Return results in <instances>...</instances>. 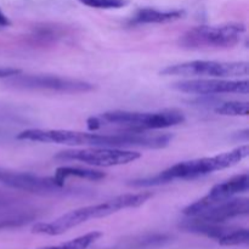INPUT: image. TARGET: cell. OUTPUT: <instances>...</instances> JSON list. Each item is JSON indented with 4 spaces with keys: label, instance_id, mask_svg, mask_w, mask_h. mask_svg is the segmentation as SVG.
I'll use <instances>...</instances> for the list:
<instances>
[{
    "label": "cell",
    "instance_id": "1",
    "mask_svg": "<svg viewBox=\"0 0 249 249\" xmlns=\"http://www.w3.org/2000/svg\"><path fill=\"white\" fill-rule=\"evenodd\" d=\"M248 155V145H242L240 147L228 151V152L219 153L213 157L197 158V160L177 163L153 177L136 179L129 185L134 187H151L169 184V182L177 181V180H194L218 172V170L233 167L241 160L247 158Z\"/></svg>",
    "mask_w": 249,
    "mask_h": 249
},
{
    "label": "cell",
    "instance_id": "2",
    "mask_svg": "<svg viewBox=\"0 0 249 249\" xmlns=\"http://www.w3.org/2000/svg\"><path fill=\"white\" fill-rule=\"evenodd\" d=\"M152 192H140V194H125L113 197L106 202L92 206L82 207L63 214L60 218L50 223H38L33 226L32 231L34 233L48 236H57L67 232L73 228H77L80 224H84L92 219H101L118 213L119 211L130 208H139L150 198H152Z\"/></svg>",
    "mask_w": 249,
    "mask_h": 249
},
{
    "label": "cell",
    "instance_id": "3",
    "mask_svg": "<svg viewBox=\"0 0 249 249\" xmlns=\"http://www.w3.org/2000/svg\"><path fill=\"white\" fill-rule=\"evenodd\" d=\"M246 26L237 22L219 26H197L185 32L179 44L185 49H229L241 43Z\"/></svg>",
    "mask_w": 249,
    "mask_h": 249
},
{
    "label": "cell",
    "instance_id": "4",
    "mask_svg": "<svg viewBox=\"0 0 249 249\" xmlns=\"http://www.w3.org/2000/svg\"><path fill=\"white\" fill-rule=\"evenodd\" d=\"M100 121L125 128L130 131H150L170 128L185 122L182 112L163 109L158 112L109 111L99 116Z\"/></svg>",
    "mask_w": 249,
    "mask_h": 249
},
{
    "label": "cell",
    "instance_id": "5",
    "mask_svg": "<svg viewBox=\"0 0 249 249\" xmlns=\"http://www.w3.org/2000/svg\"><path fill=\"white\" fill-rule=\"evenodd\" d=\"M172 140V134H150L147 131L126 130L124 133L102 134V135L80 131V146H91V147L124 148V150H130L131 147H142L160 150L167 147Z\"/></svg>",
    "mask_w": 249,
    "mask_h": 249
},
{
    "label": "cell",
    "instance_id": "6",
    "mask_svg": "<svg viewBox=\"0 0 249 249\" xmlns=\"http://www.w3.org/2000/svg\"><path fill=\"white\" fill-rule=\"evenodd\" d=\"M249 73V63L246 61H206L195 60L178 63L160 71L163 75L197 78H232L246 77Z\"/></svg>",
    "mask_w": 249,
    "mask_h": 249
},
{
    "label": "cell",
    "instance_id": "7",
    "mask_svg": "<svg viewBox=\"0 0 249 249\" xmlns=\"http://www.w3.org/2000/svg\"><path fill=\"white\" fill-rule=\"evenodd\" d=\"M7 84L21 90L60 94H82L95 89L94 84L85 80L51 74H22V72L7 78Z\"/></svg>",
    "mask_w": 249,
    "mask_h": 249
},
{
    "label": "cell",
    "instance_id": "8",
    "mask_svg": "<svg viewBox=\"0 0 249 249\" xmlns=\"http://www.w3.org/2000/svg\"><path fill=\"white\" fill-rule=\"evenodd\" d=\"M182 213L189 218L224 224L232 219L247 216L249 214V199L243 197H232L218 202H204L198 199L189 204Z\"/></svg>",
    "mask_w": 249,
    "mask_h": 249
},
{
    "label": "cell",
    "instance_id": "9",
    "mask_svg": "<svg viewBox=\"0 0 249 249\" xmlns=\"http://www.w3.org/2000/svg\"><path fill=\"white\" fill-rule=\"evenodd\" d=\"M56 158L62 160H77L95 167H117L135 162L141 158V153L124 148L88 147L83 150L63 151L58 153Z\"/></svg>",
    "mask_w": 249,
    "mask_h": 249
},
{
    "label": "cell",
    "instance_id": "10",
    "mask_svg": "<svg viewBox=\"0 0 249 249\" xmlns=\"http://www.w3.org/2000/svg\"><path fill=\"white\" fill-rule=\"evenodd\" d=\"M175 90L186 94L211 96L218 94H242L249 92L248 79H225V78H197L177 82L172 85Z\"/></svg>",
    "mask_w": 249,
    "mask_h": 249
},
{
    "label": "cell",
    "instance_id": "11",
    "mask_svg": "<svg viewBox=\"0 0 249 249\" xmlns=\"http://www.w3.org/2000/svg\"><path fill=\"white\" fill-rule=\"evenodd\" d=\"M0 182L10 189L38 195H55L66 191L55 177H40L32 173L0 169Z\"/></svg>",
    "mask_w": 249,
    "mask_h": 249
},
{
    "label": "cell",
    "instance_id": "12",
    "mask_svg": "<svg viewBox=\"0 0 249 249\" xmlns=\"http://www.w3.org/2000/svg\"><path fill=\"white\" fill-rule=\"evenodd\" d=\"M249 190V175L247 173L231 178L226 181L215 185L208 194L202 197L204 202H218L232 198L237 195L246 194Z\"/></svg>",
    "mask_w": 249,
    "mask_h": 249
},
{
    "label": "cell",
    "instance_id": "13",
    "mask_svg": "<svg viewBox=\"0 0 249 249\" xmlns=\"http://www.w3.org/2000/svg\"><path fill=\"white\" fill-rule=\"evenodd\" d=\"M184 10H158L153 7H142L135 12L130 19L131 24H160L174 22L182 18Z\"/></svg>",
    "mask_w": 249,
    "mask_h": 249
},
{
    "label": "cell",
    "instance_id": "14",
    "mask_svg": "<svg viewBox=\"0 0 249 249\" xmlns=\"http://www.w3.org/2000/svg\"><path fill=\"white\" fill-rule=\"evenodd\" d=\"M65 34L66 32L60 27L41 24L33 28V31L29 33V40L32 44H36V45H50V44L57 43L60 39L65 36Z\"/></svg>",
    "mask_w": 249,
    "mask_h": 249
},
{
    "label": "cell",
    "instance_id": "15",
    "mask_svg": "<svg viewBox=\"0 0 249 249\" xmlns=\"http://www.w3.org/2000/svg\"><path fill=\"white\" fill-rule=\"evenodd\" d=\"M55 179L57 180L60 184L65 185L66 180L70 178H79V179L91 180V181H97V180L104 179L106 175L105 173L99 172V170L88 169V168H80V167H60L57 168L55 173Z\"/></svg>",
    "mask_w": 249,
    "mask_h": 249
},
{
    "label": "cell",
    "instance_id": "16",
    "mask_svg": "<svg viewBox=\"0 0 249 249\" xmlns=\"http://www.w3.org/2000/svg\"><path fill=\"white\" fill-rule=\"evenodd\" d=\"M213 111L220 116L228 117H247L249 112V102L247 101H225L214 105Z\"/></svg>",
    "mask_w": 249,
    "mask_h": 249
},
{
    "label": "cell",
    "instance_id": "17",
    "mask_svg": "<svg viewBox=\"0 0 249 249\" xmlns=\"http://www.w3.org/2000/svg\"><path fill=\"white\" fill-rule=\"evenodd\" d=\"M102 232L100 231H92V232L85 233L77 238L63 242L57 246H50V247L40 248V249H88L91 245H94L99 238H101Z\"/></svg>",
    "mask_w": 249,
    "mask_h": 249
},
{
    "label": "cell",
    "instance_id": "18",
    "mask_svg": "<svg viewBox=\"0 0 249 249\" xmlns=\"http://www.w3.org/2000/svg\"><path fill=\"white\" fill-rule=\"evenodd\" d=\"M219 245L225 247H232V246L248 245L249 242V231L247 229H238V230H230L221 236L218 240Z\"/></svg>",
    "mask_w": 249,
    "mask_h": 249
},
{
    "label": "cell",
    "instance_id": "19",
    "mask_svg": "<svg viewBox=\"0 0 249 249\" xmlns=\"http://www.w3.org/2000/svg\"><path fill=\"white\" fill-rule=\"evenodd\" d=\"M33 214L23 213V212H18L16 214H9L6 216H0V230L2 229H12V228H19V226L28 224L29 221L33 220Z\"/></svg>",
    "mask_w": 249,
    "mask_h": 249
},
{
    "label": "cell",
    "instance_id": "20",
    "mask_svg": "<svg viewBox=\"0 0 249 249\" xmlns=\"http://www.w3.org/2000/svg\"><path fill=\"white\" fill-rule=\"evenodd\" d=\"M79 1L95 9H121L128 4V0H79Z\"/></svg>",
    "mask_w": 249,
    "mask_h": 249
},
{
    "label": "cell",
    "instance_id": "21",
    "mask_svg": "<svg viewBox=\"0 0 249 249\" xmlns=\"http://www.w3.org/2000/svg\"><path fill=\"white\" fill-rule=\"evenodd\" d=\"M87 124H88V129H89L90 131H92V133H95V131L99 130V129L101 128L102 122L100 121L99 117H90V118L87 121Z\"/></svg>",
    "mask_w": 249,
    "mask_h": 249
},
{
    "label": "cell",
    "instance_id": "22",
    "mask_svg": "<svg viewBox=\"0 0 249 249\" xmlns=\"http://www.w3.org/2000/svg\"><path fill=\"white\" fill-rule=\"evenodd\" d=\"M11 26V21L9 19V17L2 12V10L0 9V28H5V27Z\"/></svg>",
    "mask_w": 249,
    "mask_h": 249
},
{
    "label": "cell",
    "instance_id": "23",
    "mask_svg": "<svg viewBox=\"0 0 249 249\" xmlns=\"http://www.w3.org/2000/svg\"><path fill=\"white\" fill-rule=\"evenodd\" d=\"M10 204H12V201L9 198V196H5V195L0 194V208L9 207Z\"/></svg>",
    "mask_w": 249,
    "mask_h": 249
}]
</instances>
